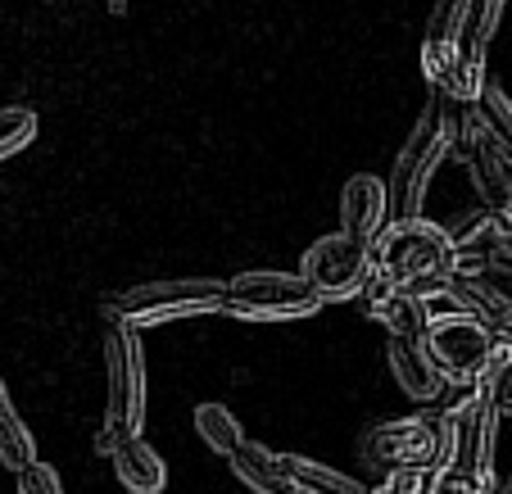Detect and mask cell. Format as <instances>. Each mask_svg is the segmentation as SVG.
Here are the masks:
<instances>
[{"label":"cell","mask_w":512,"mask_h":494,"mask_svg":"<svg viewBox=\"0 0 512 494\" xmlns=\"http://www.w3.org/2000/svg\"><path fill=\"white\" fill-rule=\"evenodd\" d=\"M476 105H481L485 127H490V136L499 141V150L512 159V96H508V87H499V82L490 78Z\"/></svg>","instance_id":"obj_19"},{"label":"cell","mask_w":512,"mask_h":494,"mask_svg":"<svg viewBox=\"0 0 512 494\" xmlns=\"http://www.w3.org/2000/svg\"><path fill=\"white\" fill-rule=\"evenodd\" d=\"M386 363H390V372H395L399 390H404L408 399H417V404H435V399H440V390H445V372L435 368L426 340L390 336Z\"/></svg>","instance_id":"obj_11"},{"label":"cell","mask_w":512,"mask_h":494,"mask_svg":"<svg viewBox=\"0 0 512 494\" xmlns=\"http://www.w3.org/2000/svg\"><path fill=\"white\" fill-rule=\"evenodd\" d=\"M227 463H232L236 481H241L245 490H254V494H295V485H290L286 472H281V454L254 445V440H245Z\"/></svg>","instance_id":"obj_15"},{"label":"cell","mask_w":512,"mask_h":494,"mask_svg":"<svg viewBox=\"0 0 512 494\" xmlns=\"http://www.w3.org/2000/svg\"><path fill=\"white\" fill-rule=\"evenodd\" d=\"M105 377H109L105 427L114 431V436H141V422H145V345H141V331L123 318H105Z\"/></svg>","instance_id":"obj_6"},{"label":"cell","mask_w":512,"mask_h":494,"mask_svg":"<svg viewBox=\"0 0 512 494\" xmlns=\"http://www.w3.org/2000/svg\"><path fill=\"white\" fill-rule=\"evenodd\" d=\"M204 313H227V281L218 277H168V281H141L127 291L109 295L105 318H123L141 327H164L177 318H204Z\"/></svg>","instance_id":"obj_3"},{"label":"cell","mask_w":512,"mask_h":494,"mask_svg":"<svg viewBox=\"0 0 512 494\" xmlns=\"http://www.w3.org/2000/svg\"><path fill=\"white\" fill-rule=\"evenodd\" d=\"M32 463H37V440L23 427L19 408H14L10 390L0 381V467H10V472L19 476L23 467H32Z\"/></svg>","instance_id":"obj_17"},{"label":"cell","mask_w":512,"mask_h":494,"mask_svg":"<svg viewBox=\"0 0 512 494\" xmlns=\"http://www.w3.org/2000/svg\"><path fill=\"white\" fill-rule=\"evenodd\" d=\"M19 494H64V485H59V472L50 463H32L19 472Z\"/></svg>","instance_id":"obj_23"},{"label":"cell","mask_w":512,"mask_h":494,"mask_svg":"<svg viewBox=\"0 0 512 494\" xmlns=\"http://www.w3.org/2000/svg\"><path fill=\"white\" fill-rule=\"evenodd\" d=\"M454 100L431 96V105L422 109L417 127L408 132V141L399 146V159L390 168V214L395 218H422L426 186L435 182V168L445 164V155L454 150Z\"/></svg>","instance_id":"obj_1"},{"label":"cell","mask_w":512,"mask_h":494,"mask_svg":"<svg viewBox=\"0 0 512 494\" xmlns=\"http://www.w3.org/2000/svg\"><path fill=\"white\" fill-rule=\"evenodd\" d=\"M485 390H490V408L499 417H512V359L499 363V368L485 377Z\"/></svg>","instance_id":"obj_24"},{"label":"cell","mask_w":512,"mask_h":494,"mask_svg":"<svg viewBox=\"0 0 512 494\" xmlns=\"http://www.w3.org/2000/svg\"><path fill=\"white\" fill-rule=\"evenodd\" d=\"M499 485V481H494ZM494 485L490 481H476V476H463V472H454V467H449V472H440L431 481V494H494Z\"/></svg>","instance_id":"obj_25"},{"label":"cell","mask_w":512,"mask_h":494,"mask_svg":"<svg viewBox=\"0 0 512 494\" xmlns=\"http://www.w3.org/2000/svg\"><path fill=\"white\" fill-rule=\"evenodd\" d=\"M37 141V114L28 105L0 109V159H14L19 150H28Z\"/></svg>","instance_id":"obj_20"},{"label":"cell","mask_w":512,"mask_h":494,"mask_svg":"<svg viewBox=\"0 0 512 494\" xmlns=\"http://www.w3.org/2000/svg\"><path fill=\"white\" fill-rule=\"evenodd\" d=\"M368 494H390V490H368Z\"/></svg>","instance_id":"obj_29"},{"label":"cell","mask_w":512,"mask_h":494,"mask_svg":"<svg viewBox=\"0 0 512 494\" xmlns=\"http://www.w3.org/2000/svg\"><path fill=\"white\" fill-rule=\"evenodd\" d=\"M494 494H512V472H508V481H499V485H494Z\"/></svg>","instance_id":"obj_27"},{"label":"cell","mask_w":512,"mask_h":494,"mask_svg":"<svg viewBox=\"0 0 512 494\" xmlns=\"http://www.w3.org/2000/svg\"><path fill=\"white\" fill-rule=\"evenodd\" d=\"M454 295L476 322L499 336L512 318V272H454Z\"/></svg>","instance_id":"obj_12"},{"label":"cell","mask_w":512,"mask_h":494,"mask_svg":"<svg viewBox=\"0 0 512 494\" xmlns=\"http://www.w3.org/2000/svg\"><path fill=\"white\" fill-rule=\"evenodd\" d=\"M358 309L368 313V318H377L381 327L390 331V336L422 340L426 331H431V309H426V300H417V295L390 286L381 272L368 281V286H363V295H358Z\"/></svg>","instance_id":"obj_10"},{"label":"cell","mask_w":512,"mask_h":494,"mask_svg":"<svg viewBox=\"0 0 512 494\" xmlns=\"http://www.w3.org/2000/svg\"><path fill=\"white\" fill-rule=\"evenodd\" d=\"M390 223V186L372 173H358L340 191V232L358 245H377Z\"/></svg>","instance_id":"obj_9"},{"label":"cell","mask_w":512,"mask_h":494,"mask_svg":"<svg viewBox=\"0 0 512 494\" xmlns=\"http://www.w3.org/2000/svg\"><path fill=\"white\" fill-rule=\"evenodd\" d=\"M109 463H114V476L123 481V490L132 494H159L168 485L164 458L145 445V436H114Z\"/></svg>","instance_id":"obj_14"},{"label":"cell","mask_w":512,"mask_h":494,"mask_svg":"<svg viewBox=\"0 0 512 494\" xmlns=\"http://www.w3.org/2000/svg\"><path fill=\"white\" fill-rule=\"evenodd\" d=\"M454 436L458 427L449 422L435 404H426L417 417H395V422H377L363 436V463L381 467V472H399V467H431L435 476L454 467Z\"/></svg>","instance_id":"obj_2"},{"label":"cell","mask_w":512,"mask_h":494,"mask_svg":"<svg viewBox=\"0 0 512 494\" xmlns=\"http://www.w3.org/2000/svg\"><path fill=\"white\" fill-rule=\"evenodd\" d=\"M503 5H508V0H476V19H472L476 46H490L494 28H499V19H503Z\"/></svg>","instance_id":"obj_26"},{"label":"cell","mask_w":512,"mask_h":494,"mask_svg":"<svg viewBox=\"0 0 512 494\" xmlns=\"http://www.w3.org/2000/svg\"><path fill=\"white\" fill-rule=\"evenodd\" d=\"M281 472L295 485V494H368L354 476L336 472L327 463H313V458H300V454H281Z\"/></svg>","instance_id":"obj_16"},{"label":"cell","mask_w":512,"mask_h":494,"mask_svg":"<svg viewBox=\"0 0 512 494\" xmlns=\"http://www.w3.org/2000/svg\"><path fill=\"white\" fill-rule=\"evenodd\" d=\"M454 427H458V436H454V472L494 485V436H499V413H494L490 404H481L476 413L458 417Z\"/></svg>","instance_id":"obj_13"},{"label":"cell","mask_w":512,"mask_h":494,"mask_svg":"<svg viewBox=\"0 0 512 494\" xmlns=\"http://www.w3.org/2000/svg\"><path fill=\"white\" fill-rule=\"evenodd\" d=\"M435 472L431 467H399V472H386V485L381 490L390 494H431Z\"/></svg>","instance_id":"obj_22"},{"label":"cell","mask_w":512,"mask_h":494,"mask_svg":"<svg viewBox=\"0 0 512 494\" xmlns=\"http://www.w3.org/2000/svg\"><path fill=\"white\" fill-rule=\"evenodd\" d=\"M372 250H377V268L390 286L458 272V250L449 241V227L426 223V218H390Z\"/></svg>","instance_id":"obj_4"},{"label":"cell","mask_w":512,"mask_h":494,"mask_svg":"<svg viewBox=\"0 0 512 494\" xmlns=\"http://www.w3.org/2000/svg\"><path fill=\"white\" fill-rule=\"evenodd\" d=\"M195 431H200V440L218 458H232L236 449L245 445L241 422H236L232 408H223V404H200V408H195Z\"/></svg>","instance_id":"obj_18"},{"label":"cell","mask_w":512,"mask_h":494,"mask_svg":"<svg viewBox=\"0 0 512 494\" xmlns=\"http://www.w3.org/2000/svg\"><path fill=\"white\" fill-rule=\"evenodd\" d=\"M322 295L313 291L304 272L254 268L227 281V313L245 322H300L322 313Z\"/></svg>","instance_id":"obj_5"},{"label":"cell","mask_w":512,"mask_h":494,"mask_svg":"<svg viewBox=\"0 0 512 494\" xmlns=\"http://www.w3.org/2000/svg\"><path fill=\"white\" fill-rule=\"evenodd\" d=\"M481 404H490V390H485V381H445V390H440V399H435V408H440L449 422L476 413Z\"/></svg>","instance_id":"obj_21"},{"label":"cell","mask_w":512,"mask_h":494,"mask_svg":"<svg viewBox=\"0 0 512 494\" xmlns=\"http://www.w3.org/2000/svg\"><path fill=\"white\" fill-rule=\"evenodd\" d=\"M499 336H503V340H512V318H508V327H503V331H499Z\"/></svg>","instance_id":"obj_28"},{"label":"cell","mask_w":512,"mask_h":494,"mask_svg":"<svg viewBox=\"0 0 512 494\" xmlns=\"http://www.w3.org/2000/svg\"><path fill=\"white\" fill-rule=\"evenodd\" d=\"M300 272L313 291L331 304V300H358L363 286H368L381 268H377V250H368V245L349 241L345 232H336V236H322V241L304 254Z\"/></svg>","instance_id":"obj_8"},{"label":"cell","mask_w":512,"mask_h":494,"mask_svg":"<svg viewBox=\"0 0 512 494\" xmlns=\"http://www.w3.org/2000/svg\"><path fill=\"white\" fill-rule=\"evenodd\" d=\"M422 340H426V349H431L435 368L445 372V381H485L499 363L512 359V340L494 336L472 313L435 318Z\"/></svg>","instance_id":"obj_7"}]
</instances>
